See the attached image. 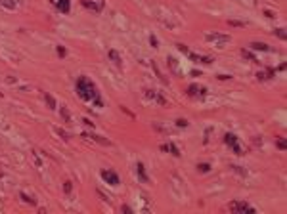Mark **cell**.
Wrapping results in <instances>:
<instances>
[{"label":"cell","instance_id":"cell-3","mask_svg":"<svg viewBox=\"0 0 287 214\" xmlns=\"http://www.w3.org/2000/svg\"><path fill=\"white\" fill-rule=\"evenodd\" d=\"M230 210H234V212H255V208L251 205H247V203H232L230 205Z\"/></svg>","mask_w":287,"mask_h":214},{"label":"cell","instance_id":"cell-14","mask_svg":"<svg viewBox=\"0 0 287 214\" xmlns=\"http://www.w3.org/2000/svg\"><path fill=\"white\" fill-rule=\"evenodd\" d=\"M71 182H65V186H63V189H65V193H69V191H71Z\"/></svg>","mask_w":287,"mask_h":214},{"label":"cell","instance_id":"cell-11","mask_svg":"<svg viewBox=\"0 0 287 214\" xmlns=\"http://www.w3.org/2000/svg\"><path fill=\"white\" fill-rule=\"evenodd\" d=\"M197 90H199V88H197L195 84H193V86H190V96H197ZM201 90H203V88H201Z\"/></svg>","mask_w":287,"mask_h":214},{"label":"cell","instance_id":"cell-4","mask_svg":"<svg viewBox=\"0 0 287 214\" xmlns=\"http://www.w3.org/2000/svg\"><path fill=\"white\" fill-rule=\"evenodd\" d=\"M101 178H103L105 182H109L111 186H119V176L113 172V170H103V172H101Z\"/></svg>","mask_w":287,"mask_h":214},{"label":"cell","instance_id":"cell-15","mask_svg":"<svg viewBox=\"0 0 287 214\" xmlns=\"http://www.w3.org/2000/svg\"><path fill=\"white\" fill-rule=\"evenodd\" d=\"M61 115H63L65 121H69V113H67V109H65V107H61Z\"/></svg>","mask_w":287,"mask_h":214},{"label":"cell","instance_id":"cell-2","mask_svg":"<svg viewBox=\"0 0 287 214\" xmlns=\"http://www.w3.org/2000/svg\"><path fill=\"white\" fill-rule=\"evenodd\" d=\"M224 141H226V145L232 147V151H234L235 155H243L241 147H239V143H237V138H235L234 134H226V136H224Z\"/></svg>","mask_w":287,"mask_h":214},{"label":"cell","instance_id":"cell-5","mask_svg":"<svg viewBox=\"0 0 287 214\" xmlns=\"http://www.w3.org/2000/svg\"><path fill=\"white\" fill-rule=\"evenodd\" d=\"M52 2H54V4H56L63 13H69V10H71V4H69V0H52Z\"/></svg>","mask_w":287,"mask_h":214},{"label":"cell","instance_id":"cell-18","mask_svg":"<svg viewBox=\"0 0 287 214\" xmlns=\"http://www.w3.org/2000/svg\"><path fill=\"white\" fill-rule=\"evenodd\" d=\"M230 25H234V27H243L241 21H230Z\"/></svg>","mask_w":287,"mask_h":214},{"label":"cell","instance_id":"cell-12","mask_svg":"<svg viewBox=\"0 0 287 214\" xmlns=\"http://www.w3.org/2000/svg\"><path fill=\"white\" fill-rule=\"evenodd\" d=\"M197 168L201 170V172H209V168H210V166H209V165H199Z\"/></svg>","mask_w":287,"mask_h":214},{"label":"cell","instance_id":"cell-16","mask_svg":"<svg viewBox=\"0 0 287 214\" xmlns=\"http://www.w3.org/2000/svg\"><path fill=\"white\" fill-rule=\"evenodd\" d=\"M278 147H279V149H285V140H283V138L278 141Z\"/></svg>","mask_w":287,"mask_h":214},{"label":"cell","instance_id":"cell-17","mask_svg":"<svg viewBox=\"0 0 287 214\" xmlns=\"http://www.w3.org/2000/svg\"><path fill=\"white\" fill-rule=\"evenodd\" d=\"M109 56L115 59V63H119V56H117V52H109Z\"/></svg>","mask_w":287,"mask_h":214},{"label":"cell","instance_id":"cell-10","mask_svg":"<svg viewBox=\"0 0 287 214\" xmlns=\"http://www.w3.org/2000/svg\"><path fill=\"white\" fill-rule=\"evenodd\" d=\"M46 101H48V105H50V107H52V109H54V107H56V101H54V97L52 96H50V94H46Z\"/></svg>","mask_w":287,"mask_h":214},{"label":"cell","instance_id":"cell-6","mask_svg":"<svg viewBox=\"0 0 287 214\" xmlns=\"http://www.w3.org/2000/svg\"><path fill=\"white\" fill-rule=\"evenodd\" d=\"M207 40H220V42H228V40H230V37H228V35H216V32H214V35H207Z\"/></svg>","mask_w":287,"mask_h":214},{"label":"cell","instance_id":"cell-8","mask_svg":"<svg viewBox=\"0 0 287 214\" xmlns=\"http://www.w3.org/2000/svg\"><path fill=\"white\" fill-rule=\"evenodd\" d=\"M251 48H253V50H260V52H266L268 46L264 44V42H253V44H251Z\"/></svg>","mask_w":287,"mask_h":214},{"label":"cell","instance_id":"cell-19","mask_svg":"<svg viewBox=\"0 0 287 214\" xmlns=\"http://www.w3.org/2000/svg\"><path fill=\"white\" fill-rule=\"evenodd\" d=\"M176 124H178V126H188V122H186V121H182V119H180V121H178Z\"/></svg>","mask_w":287,"mask_h":214},{"label":"cell","instance_id":"cell-1","mask_svg":"<svg viewBox=\"0 0 287 214\" xmlns=\"http://www.w3.org/2000/svg\"><path fill=\"white\" fill-rule=\"evenodd\" d=\"M77 94L82 97L84 101H96L98 105H101V101L98 100V92H96V86L90 78L86 77H81L77 81Z\"/></svg>","mask_w":287,"mask_h":214},{"label":"cell","instance_id":"cell-13","mask_svg":"<svg viewBox=\"0 0 287 214\" xmlns=\"http://www.w3.org/2000/svg\"><path fill=\"white\" fill-rule=\"evenodd\" d=\"M276 35H278L279 38H285V32H283V29H276Z\"/></svg>","mask_w":287,"mask_h":214},{"label":"cell","instance_id":"cell-7","mask_svg":"<svg viewBox=\"0 0 287 214\" xmlns=\"http://www.w3.org/2000/svg\"><path fill=\"white\" fill-rule=\"evenodd\" d=\"M136 172H138V176H140V180L146 184L147 182V176H146V170H144V165H142V162H138V165H136Z\"/></svg>","mask_w":287,"mask_h":214},{"label":"cell","instance_id":"cell-9","mask_svg":"<svg viewBox=\"0 0 287 214\" xmlns=\"http://www.w3.org/2000/svg\"><path fill=\"white\" fill-rule=\"evenodd\" d=\"M161 149L163 151H172V155H180V153H178V149L172 145V143H169V145H161Z\"/></svg>","mask_w":287,"mask_h":214}]
</instances>
